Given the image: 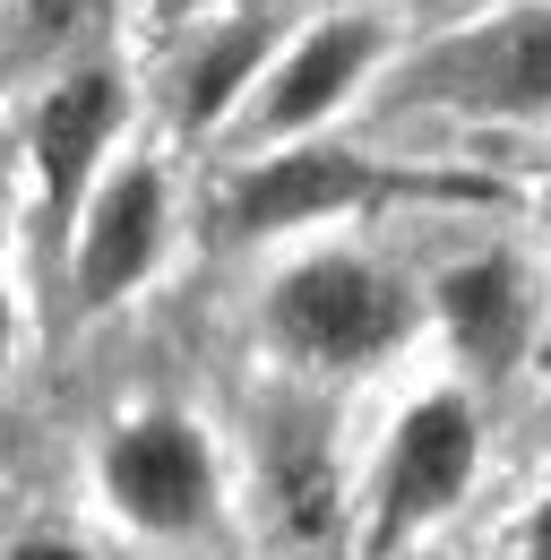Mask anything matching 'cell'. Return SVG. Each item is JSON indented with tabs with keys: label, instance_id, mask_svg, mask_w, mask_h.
Here are the masks:
<instances>
[{
	"label": "cell",
	"instance_id": "obj_8",
	"mask_svg": "<svg viewBox=\"0 0 551 560\" xmlns=\"http://www.w3.org/2000/svg\"><path fill=\"white\" fill-rule=\"evenodd\" d=\"M379 173L344 147H284L268 164H250L233 182V224L242 233H293V224H319V215H344L353 199H371Z\"/></svg>",
	"mask_w": 551,
	"mask_h": 560
},
{
	"label": "cell",
	"instance_id": "obj_2",
	"mask_svg": "<svg viewBox=\"0 0 551 560\" xmlns=\"http://www.w3.org/2000/svg\"><path fill=\"white\" fill-rule=\"evenodd\" d=\"M422 104H457V113H491V121H526L551 113V9H508L474 35L439 44L413 70Z\"/></svg>",
	"mask_w": 551,
	"mask_h": 560
},
{
	"label": "cell",
	"instance_id": "obj_4",
	"mask_svg": "<svg viewBox=\"0 0 551 560\" xmlns=\"http://www.w3.org/2000/svg\"><path fill=\"white\" fill-rule=\"evenodd\" d=\"M466 483H474V415L457 397H422L397 422V448H388V475H379V544L431 526Z\"/></svg>",
	"mask_w": 551,
	"mask_h": 560
},
{
	"label": "cell",
	"instance_id": "obj_9",
	"mask_svg": "<svg viewBox=\"0 0 551 560\" xmlns=\"http://www.w3.org/2000/svg\"><path fill=\"white\" fill-rule=\"evenodd\" d=\"M439 319H448V337L474 353L482 371H508L517 346H526V319H535L517 259H457L439 277Z\"/></svg>",
	"mask_w": 551,
	"mask_h": 560
},
{
	"label": "cell",
	"instance_id": "obj_12",
	"mask_svg": "<svg viewBox=\"0 0 551 560\" xmlns=\"http://www.w3.org/2000/svg\"><path fill=\"white\" fill-rule=\"evenodd\" d=\"M526 560H551V500L535 509V526H526Z\"/></svg>",
	"mask_w": 551,
	"mask_h": 560
},
{
	"label": "cell",
	"instance_id": "obj_10",
	"mask_svg": "<svg viewBox=\"0 0 551 560\" xmlns=\"http://www.w3.org/2000/svg\"><path fill=\"white\" fill-rule=\"evenodd\" d=\"M268 52H276V18H233V26H215L199 52H190V70H181V113L190 121H224L242 95H250V78H268Z\"/></svg>",
	"mask_w": 551,
	"mask_h": 560
},
{
	"label": "cell",
	"instance_id": "obj_7",
	"mask_svg": "<svg viewBox=\"0 0 551 560\" xmlns=\"http://www.w3.org/2000/svg\"><path fill=\"white\" fill-rule=\"evenodd\" d=\"M164 250V173L155 164H121L95 199H86V224H78V302H113L130 293Z\"/></svg>",
	"mask_w": 551,
	"mask_h": 560
},
{
	"label": "cell",
	"instance_id": "obj_5",
	"mask_svg": "<svg viewBox=\"0 0 551 560\" xmlns=\"http://www.w3.org/2000/svg\"><path fill=\"white\" fill-rule=\"evenodd\" d=\"M104 483H113V500L130 509L138 526L181 535V526H199L207 500H215V466H207V440L190 431V422L146 415V422H130V431L113 440Z\"/></svg>",
	"mask_w": 551,
	"mask_h": 560
},
{
	"label": "cell",
	"instance_id": "obj_1",
	"mask_svg": "<svg viewBox=\"0 0 551 560\" xmlns=\"http://www.w3.org/2000/svg\"><path fill=\"white\" fill-rule=\"evenodd\" d=\"M268 319H276V337L302 353V362H371V353H388L397 337H406L413 302L397 293V277H379L371 259L319 250V259L284 268Z\"/></svg>",
	"mask_w": 551,
	"mask_h": 560
},
{
	"label": "cell",
	"instance_id": "obj_13",
	"mask_svg": "<svg viewBox=\"0 0 551 560\" xmlns=\"http://www.w3.org/2000/svg\"><path fill=\"white\" fill-rule=\"evenodd\" d=\"M17 560H78L69 544H17Z\"/></svg>",
	"mask_w": 551,
	"mask_h": 560
},
{
	"label": "cell",
	"instance_id": "obj_6",
	"mask_svg": "<svg viewBox=\"0 0 551 560\" xmlns=\"http://www.w3.org/2000/svg\"><path fill=\"white\" fill-rule=\"evenodd\" d=\"M371 61H379V26H371V18H319V26L268 70L250 130H259V139H302V130H319L344 95L371 78Z\"/></svg>",
	"mask_w": 551,
	"mask_h": 560
},
{
	"label": "cell",
	"instance_id": "obj_11",
	"mask_svg": "<svg viewBox=\"0 0 551 560\" xmlns=\"http://www.w3.org/2000/svg\"><path fill=\"white\" fill-rule=\"evenodd\" d=\"M113 0H17L9 18V70H35V61H61L69 44L104 18Z\"/></svg>",
	"mask_w": 551,
	"mask_h": 560
},
{
	"label": "cell",
	"instance_id": "obj_14",
	"mask_svg": "<svg viewBox=\"0 0 551 560\" xmlns=\"http://www.w3.org/2000/svg\"><path fill=\"white\" fill-rule=\"evenodd\" d=\"M0 362H9V293H0Z\"/></svg>",
	"mask_w": 551,
	"mask_h": 560
},
{
	"label": "cell",
	"instance_id": "obj_3",
	"mask_svg": "<svg viewBox=\"0 0 551 560\" xmlns=\"http://www.w3.org/2000/svg\"><path fill=\"white\" fill-rule=\"evenodd\" d=\"M121 113H130V86H121L113 61H78L61 86H44V104L26 121V155H35V182H44V208L52 215H78L104 147L121 130Z\"/></svg>",
	"mask_w": 551,
	"mask_h": 560
}]
</instances>
